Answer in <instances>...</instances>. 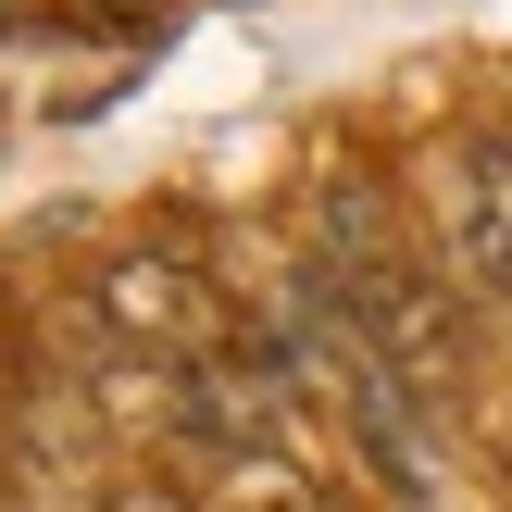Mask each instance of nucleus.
Instances as JSON below:
<instances>
[{"label":"nucleus","mask_w":512,"mask_h":512,"mask_svg":"<svg viewBox=\"0 0 512 512\" xmlns=\"http://www.w3.org/2000/svg\"><path fill=\"white\" fill-rule=\"evenodd\" d=\"M313 238H325V288L350 300V325H363L425 400H438V375H450V350H438L450 313H438V288L400 263V238H388V213H375L363 175H325V188H313Z\"/></svg>","instance_id":"f257e3e1"},{"label":"nucleus","mask_w":512,"mask_h":512,"mask_svg":"<svg viewBox=\"0 0 512 512\" xmlns=\"http://www.w3.org/2000/svg\"><path fill=\"white\" fill-rule=\"evenodd\" d=\"M438 225H450V275L475 300H512V138L438 150Z\"/></svg>","instance_id":"f03ea898"},{"label":"nucleus","mask_w":512,"mask_h":512,"mask_svg":"<svg viewBox=\"0 0 512 512\" xmlns=\"http://www.w3.org/2000/svg\"><path fill=\"white\" fill-rule=\"evenodd\" d=\"M100 512H188V500H175L163 475H150V488H100Z\"/></svg>","instance_id":"7ed1b4c3"}]
</instances>
